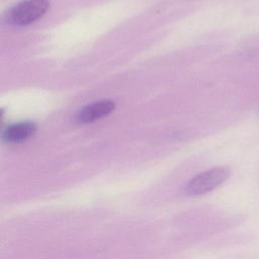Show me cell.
Listing matches in <instances>:
<instances>
[{
  "mask_svg": "<svg viewBox=\"0 0 259 259\" xmlns=\"http://www.w3.org/2000/svg\"><path fill=\"white\" fill-rule=\"evenodd\" d=\"M230 173V168L225 166L205 170L190 179L185 186V193L191 196L206 194L223 184L229 178Z\"/></svg>",
  "mask_w": 259,
  "mask_h": 259,
  "instance_id": "6da1fadb",
  "label": "cell"
},
{
  "mask_svg": "<svg viewBox=\"0 0 259 259\" xmlns=\"http://www.w3.org/2000/svg\"><path fill=\"white\" fill-rule=\"evenodd\" d=\"M48 0H24L8 12V21L15 25H27L40 18L49 9Z\"/></svg>",
  "mask_w": 259,
  "mask_h": 259,
  "instance_id": "7a4b0ae2",
  "label": "cell"
},
{
  "mask_svg": "<svg viewBox=\"0 0 259 259\" xmlns=\"http://www.w3.org/2000/svg\"><path fill=\"white\" fill-rule=\"evenodd\" d=\"M114 108L115 103L112 100H101L94 102L81 108L76 115V119L79 123H90L108 115L114 110Z\"/></svg>",
  "mask_w": 259,
  "mask_h": 259,
  "instance_id": "3957f363",
  "label": "cell"
},
{
  "mask_svg": "<svg viewBox=\"0 0 259 259\" xmlns=\"http://www.w3.org/2000/svg\"><path fill=\"white\" fill-rule=\"evenodd\" d=\"M36 131V125L31 121L18 122L8 126L2 135L4 142L9 144H18L28 140Z\"/></svg>",
  "mask_w": 259,
  "mask_h": 259,
  "instance_id": "277c9868",
  "label": "cell"
}]
</instances>
